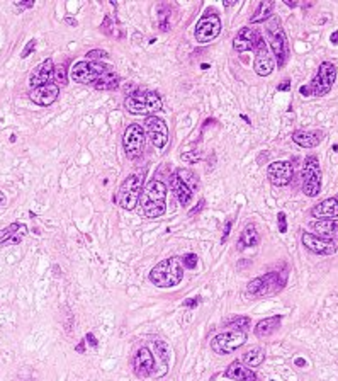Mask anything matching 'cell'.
<instances>
[{
	"instance_id": "49",
	"label": "cell",
	"mask_w": 338,
	"mask_h": 381,
	"mask_svg": "<svg viewBox=\"0 0 338 381\" xmlns=\"http://www.w3.org/2000/svg\"><path fill=\"white\" fill-rule=\"evenodd\" d=\"M75 350H77L78 354H83V353H85V340H80V342H78V344L75 345Z\"/></svg>"
},
{
	"instance_id": "25",
	"label": "cell",
	"mask_w": 338,
	"mask_h": 381,
	"mask_svg": "<svg viewBox=\"0 0 338 381\" xmlns=\"http://www.w3.org/2000/svg\"><path fill=\"white\" fill-rule=\"evenodd\" d=\"M281 321H282L281 315L268 316V318L258 321V324L255 325V329H253V332H255V335L258 339H265V337H268V335L274 334L275 330H279Z\"/></svg>"
},
{
	"instance_id": "24",
	"label": "cell",
	"mask_w": 338,
	"mask_h": 381,
	"mask_svg": "<svg viewBox=\"0 0 338 381\" xmlns=\"http://www.w3.org/2000/svg\"><path fill=\"white\" fill-rule=\"evenodd\" d=\"M225 376L230 379H235V381H257V374L253 373L250 368H247V366H243L241 363H231L228 366V369L225 371Z\"/></svg>"
},
{
	"instance_id": "41",
	"label": "cell",
	"mask_w": 338,
	"mask_h": 381,
	"mask_svg": "<svg viewBox=\"0 0 338 381\" xmlns=\"http://www.w3.org/2000/svg\"><path fill=\"white\" fill-rule=\"evenodd\" d=\"M34 48H36V39H31V41L27 43V46L22 49L21 58H27L29 54H31V51H34Z\"/></svg>"
},
{
	"instance_id": "40",
	"label": "cell",
	"mask_w": 338,
	"mask_h": 381,
	"mask_svg": "<svg viewBox=\"0 0 338 381\" xmlns=\"http://www.w3.org/2000/svg\"><path fill=\"white\" fill-rule=\"evenodd\" d=\"M277 221H279V231L281 233H286L287 231V221H286V213H279L277 215Z\"/></svg>"
},
{
	"instance_id": "39",
	"label": "cell",
	"mask_w": 338,
	"mask_h": 381,
	"mask_svg": "<svg viewBox=\"0 0 338 381\" xmlns=\"http://www.w3.org/2000/svg\"><path fill=\"white\" fill-rule=\"evenodd\" d=\"M26 233H27V226L26 225H21V228L17 230V233L14 235V239L11 240L14 245H17V244H21V240L26 237Z\"/></svg>"
},
{
	"instance_id": "56",
	"label": "cell",
	"mask_w": 338,
	"mask_h": 381,
	"mask_svg": "<svg viewBox=\"0 0 338 381\" xmlns=\"http://www.w3.org/2000/svg\"><path fill=\"white\" fill-rule=\"evenodd\" d=\"M286 4H287L289 7H296V6H297V2H291V0H286Z\"/></svg>"
},
{
	"instance_id": "36",
	"label": "cell",
	"mask_w": 338,
	"mask_h": 381,
	"mask_svg": "<svg viewBox=\"0 0 338 381\" xmlns=\"http://www.w3.org/2000/svg\"><path fill=\"white\" fill-rule=\"evenodd\" d=\"M54 78H56L58 83H62V85H67L68 83V73H67V67L65 65H58L54 67Z\"/></svg>"
},
{
	"instance_id": "30",
	"label": "cell",
	"mask_w": 338,
	"mask_h": 381,
	"mask_svg": "<svg viewBox=\"0 0 338 381\" xmlns=\"http://www.w3.org/2000/svg\"><path fill=\"white\" fill-rule=\"evenodd\" d=\"M170 16H172V11L168 4H160V6L157 7V19H158L160 31L163 33L170 31Z\"/></svg>"
},
{
	"instance_id": "54",
	"label": "cell",
	"mask_w": 338,
	"mask_h": 381,
	"mask_svg": "<svg viewBox=\"0 0 338 381\" xmlns=\"http://www.w3.org/2000/svg\"><path fill=\"white\" fill-rule=\"evenodd\" d=\"M6 204V194H4V191H0V206Z\"/></svg>"
},
{
	"instance_id": "50",
	"label": "cell",
	"mask_w": 338,
	"mask_h": 381,
	"mask_svg": "<svg viewBox=\"0 0 338 381\" xmlns=\"http://www.w3.org/2000/svg\"><path fill=\"white\" fill-rule=\"evenodd\" d=\"M65 22H67L68 26H73V27H77V26H78L77 19H73V17H65Z\"/></svg>"
},
{
	"instance_id": "45",
	"label": "cell",
	"mask_w": 338,
	"mask_h": 381,
	"mask_svg": "<svg viewBox=\"0 0 338 381\" xmlns=\"http://www.w3.org/2000/svg\"><path fill=\"white\" fill-rule=\"evenodd\" d=\"M16 7L17 9H31V7H34V0H27V2H16Z\"/></svg>"
},
{
	"instance_id": "6",
	"label": "cell",
	"mask_w": 338,
	"mask_h": 381,
	"mask_svg": "<svg viewBox=\"0 0 338 381\" xmlns=\"http://www.w3.org/2000/svg\"><path fill=\"white\" fill-rule=\"evenodd\" d=\"M245 342H247V334L243 332V330L231 329V330H228V332L218 334L216 337L211 340V349L214 350L216 354L226 356V354H233Z\"/></svg>"
},
{
	"instance_id": "34",
	"label": "cell",
	"mask_w": 338,
	"mask_h": 381,
	"mask_svg": "<svg viewBox=\"0 0 338 381\" xmlns=\"http://www.w3.org/2000/svg\"><path fill=\"white\" fill-rule=\"evenodd\" d=\"M19 228H21V223H11L9 226H6V228L0 231V245L11 242L14 239V235L17 233Z\"/></svg>"
},
{
	"instance_id": "35",
	"label": "cell",
	"mask_w": 338,
	"mask_h": 381,
	"mask_svg": "<svg viewBox=\"0 0 338 381\" xmlns=\"http://www.w3.org/2000/svg\"><path fill=\"white\" fill-rule=\"evenodd\" d=\"M230 325L233 327V329H236V330H243V332H245L247 329H250L252 320L248 318V316H236V318H233V320L230 321Z\"/></svg>"
},
{
	"instance_id": "9",
	"label": "cell",
	"mask_w": 338,
	"mask_h": 381,
	"mask_svg": "<svg viewBox=\"0 0 338 381\" xmlns=\"http://www.w3.org/2000/svg\"><path fill=\"white\" fill-rule=\"evenodd\" d=\"M335 78H336V67L333 65L331 62H323L320 68H318L316 77L313 78V82L308 85L310 87L311 96H315V97L326 96V94L331 91L333 83H335Z\"/></svg>"
},
{
	"instance_id": "48",
	"label": "cell",
	"mask_w": 338,
	"mask_h": 381,
	"mask_svg": "<svg viewBox=\"0 0 338 381\" xmlns=\"http://www.w3.org/2000/svg\"><path fill=\"white\" fill-rule=\"evenodd\" d=\"M202 208H204V199H201V201H199V204H197L196 208H192V210L189 211V215H191V216H194V215H196V213H199V211H201Z\"/></svg>"
},
{
	"instance_id": "57",
	"label": "cell",
	"mask_w": 338,
	"mask_h": 381,
	"mask_svg": "<svg viewBox=\"0 0 338 381\" xmlns=\"http://www.w3.org/2000/svg\"><path fill=\"white\" fill-rule=\"evenodd\" d=\"M223 4H225V6H235V0H230V2H223Z\"/></svg>"
},
{
	"instance_id": "21",
	"label": "cell",
	"mask_w": 338,
	"mask_h": 381,
	"mask_svg": "<svg viewBox=\"0 0 338 381\" xmlns=\"http://www.w3.org/2000/svg\"><path fill=\"white\" fill-rule=\"evenodd\" d=\"M313 230L316 231V237L333 242L335 239H338V220H330V218L316 220L313 223Z\"/></svg>"
},
{
	"instance_id": "20",
	"label": "cell",
	"mask_w": 338,
	"mask_h": 381,
	"mask_svg": "<svg viewBox=\"0 0 338 381\" xmlns=\"http://www.w3.org/2000/svg\"><path fill=\"white\" fill-rule=\"evenodd\" d=\"M53 73H54L53 60H51V58H48V60L39 63V65L33 70L31 77H29V85H31L33 89L44 85V83H48L49 80H51Z\"/></svg>"
},
{
	"instance_id": "19",
	"label": "cell",
	"mask_w": 338,
	"mask_h": 381,
	"mask_svg": "<svg viewBox=\"0 0 338 381\" xmlns=\"http://www.w3.org/2000/svg\"><path fill=\"white\" fill-rule=\"evenodd\" d=\"M258 41H260V36L255 29L252 27H241L238 34L233 39V49L238 53H245V51H252V49L257 48Z\"/></svg>"
},
{
	"instance_id": "26",
	"label": "cell",
	"mask_w": 338,
	"mask_h": 381,
	"mask_svg": "<svg viewBox=\"0 0 338 381\" xmlns=\"http://www.w3.org/2000/svg\"><path fill=\"white\" fill-rule=\"evenodd\" d=\"M170 186H172V189H173V192H175L177 199H178V202H180L182 206H186V204H189V202H191V199H192V191L189 189V186L177 174L172 175Z\"/></svg>"
},
{
	"instance_id": "53",
	"label": "cell",
	"mask_w": 338,
	"mask_h": 381,
	"mask_svg": "<svg viewBox=\"0 0 338 381\" xmlns=\"http://www.w3.org/2000/svg\"><path fill=\"white\" fill-rule=\"evenodd\" d=\"M331 43L333 44H338V31H335L331 34Z\"/></svg>"
},
{
	"instance_id": "51",
	"label": "cell",
	"mask_w": 338,
	"mask_h": 381,
	"mask_svg": "<svg viewBox=\"0 0 338 381\" xmlns=\"http://www.w3.org/2000/svg\"><path fill=\"white\" fill-rule=\"evenodd\" d=\"M299 92L302 94V96H311V92H310V87H308V85H302L301 89H299Z\"/></svg>"
},
{
	"instance_id": "14",
	"label": "cell",
	"mask_w": 338,
	"mask_h": 381,
	"mask_svg": "<svg viewBox=\"0 0 338 381\" xmlns=\"http://www.w3.org/2000/svg\"><path fill=\"white\" fill-rule=\"evenodd\" d=\"M267 177L274 186L284 187L287 184H291L292 177H294V167H292V163L287 162V160L272 162L267 169Z\"/></svg>"
},
{
	"instance_id": "43",
	"label": "cell",
	"mask_w": 338,
	"mask_h": 381,
	"mask_svg": "<svg viewBox=\"0 0 338 381\" xmlns=\"http://www.w3.org/2000/svg\"><path fill=\"white\" fill-rule=\"evenodd\" d=\"M231 226H233V220H228V221H226V225H225V228H223V239H221L223 242L228 240V237H230Z\"/></svg>"
},
{
	"instance_id": "37",
	"label": "cell",
	"mask_w": 338,
	"mask_h": 381,
	"mask_svg": "<svg viewBox=\"0 0 338 381\" xmlns=\"http://www.w3.org/2000/svg\"><path fill=\"white\" fill-rule=\"evenodd\" d=\"M182 262H183V267H186V269H196V267H197V255L196 254L183 255Z\"/></svg>"
},
{
	"instance_id": "10",
	"label": "cell",
	"mask_w": 338,
	"mask_h": 381,
	"mask_svg": "<svg viewBox=\"0 0 338 381\" xmlns=\"http://www.w3.org/2000/svg\"><path fill=\"white\" fill-rule=\"evenodd\" d=\"M302 192L308 197H315L321 192V170L316 157H308L302 167Z\"/></svg>"
},
{
	"instance_id": "2",
	"label": "cell",
	"mask_w": 338,
	"mask_h": 381,
	"mask_svg": "<svg viewBox=\"0 0 338 381\" xmlns=\"http://www.w3.org/2000/svg\"><path fill=\"white\" fill-rule=\"evenodd\" d=\"M167 186L162 181L153 179L148 182V186L143 189L140 196L141 215L145 218H160L167 211Z\"/></svg>"
},
{
	"instance_id": "33",
	"label": "cell",
	"mask_w": 338,
	"mask_h": 381,
	"mask_svg": "<svg viewBox=\"0 0 338 381\" xmlns=\"http://www.w3.org/2000/svg\"><path fill=\"white\" fill-rule=\"evenodd\" d=\"M177 175L180 177L183 182H186L191 191L197 189V187H199V181H197V177L194 175V172L187 170V169H180V170H177Z\"/></svg>"
},
{
	"instance_id": "55",
	"label": "cell",
	"mask_w": 338,
	"mask_h": 381,
	"mask_svg": "<svg viewBox=\"0 0 338 381\" xmlns=\"http://www.w3.org/2000/svg\"><path fill=\"white\" fill-rule=\"evenodd\" d=\"M296 366H306V361L304 359H296Z\"/></svg>"
},
{
	"instance_id": "11",
	"label": "cell",
	"mask_w": 338,
	"mask_h": 381,
	"mask_svg": "<svg viewBox=\"0 0 338 381\" xmlns=\"http://www.w3.org/2000/svg\"><path fill=\"white\" fill-rule=\"evenodd\" d=\"M145 141H146V133L143 131V128L140 125H129L126 128L122 136V145L129 160H136V158L141 157L143 150H145Z\"/></svg>"
},
{
	"instance_id": "44",
	"label": "cell",
	"mask_w": 338,
	"mask_h": 381,
	"mask_svg": "<svg viewBox=\"0 0 338 381\" xmlns=\"http://www.w3.org/2000/svg\"><path fill=\"white\" fill-rule=\"evenodd\" d=\"M102 31L104 33H106V34H112V31H111V17H106V19H104V24H102Z\"/></svg>"
},
{
	"instance_id": "5",
	"label": "cell",
	"mask_w": 338,
	"mask_h": 381,
	"mask_svg": "<svg viewBox=\"0 0 338 381\" xmlns=\"http://www.w3.org/2000/svg\"><path fill=\"white\" fill-rule=\"evenodd\" d=\"M265 33L268 44H270L272 51H274L279 67H284L287 58H289V43H287L286 33L281 26V21L275 16H272L265 24Z\"/></svg>"
},
{
	"instance_id": "52",
	"label": "cell",
	"mask_w": 338,
	"mask_h": 381,
	"mask_svg": "<svg viewBox=\"0 0 338 381\" xmlns=\"http://www.w3.org/2000/svg\"><path fill=\"white\" fill-rule=\"evenodd\" d=\"M289 87H291V82L289 80H286L282 85H279V91H289Z\"/></svg>"
},
{
	"instance_id": "46",
	"label": "cell",
	"mask_w": 338,
	"mask_h": 381,
	"mask_svg": "<svg viewBox=\"0 0 338 381\" xmlns=\"http://www.w3.org/2000/svg\"><path fill=\"white\" fill-rule=\"evenodd\" d=\"M201 303V298H191V300H187V301H183V306H189V308H192V306H196V305H199Z\"/></svg>"
},
{
	"instance_id": "7",
	"label": "cell",
	"mask_w": 338,
	"mask_h": 381,
	"mask_svg": "<svg viewBox=\"0 0 338 381\" xmlns=\"http://www.w3.org/2000/svg\"><path fill=\"white\" fill-rule=\"evenodd\" d=\"M106 68L107 65H102V63H97V62H88V60L77 62L75 65L72 67L70 77L77 83H82V85H90V83L96 85Z\"/></svg>"
},
{
	"instance_id": "3",
	"label": "cell",
	"mask_w": 338,
	"mask_h": 381,
	"mask_svg": "<svg viewBox=\"0 0 338 381\" xmlns=\"http://www.w3.org/2000/svg\"><path fill=\"white\" fill-rule=\"evenodd\" d=\"M143 182H145V170H134L133 174L126 177L119 187L117 194L114 196L116 204H119L122 210L131 211L140 202V196L143 192Z\"/></svg>"
},
{
	"instance_id": "32",
	"label": "cell",
	"mask_w": 338,
	"mask_h": 381,
	"mask_svg": "<svg viewBox=\"0 0 338 381\" xmlns=\"http://www.w3.org/2000/svg\"><path fill=\"white\" fill-rule=\"evenodd\" d=\"M153 345H155V349H157L158 358L162 359V368L167 371L168 369V359H170V347H168L163 340H155Z\"/></svg>"
},
{
	"instance_id": "27",
	"label": "cell",
	"mask_w": 338,
	"mask_h": 381,
	"mask_svg": "<svg viewBox=\"0 0 338 381\" xmlns=\"http://www.w3.org/2000/svg\"><path fill=\"white\" fill-rule=\"evenodd\" d=\"M275 4L272 2V0H262L260 4H258L255 14L250 17V22L252 24H260V22H265L268 19L272 17V11H274Z\"/></svg>"
},
{
	"instance_id": "15",
	"label": "cell",
	"mask_w": 338,
	"mask_h": 381,
	"mask_svg": "<svg viewBox=\"0 0 338 381\" xmlns=\"http://www.w3.org/2000/svg\"><path fill=\"white\" fill-rule=\"evenodd\" d=\"M133 371L138 378H148L155 373V359L146 347H140L133 356Z\"/></svg>"
},
{
	"instance_id": "12",
	"label": "cell",
	"mask_w": 338,
	"mask_h": 381,
	"mask_svg": "<svg viewBox=\"0 0 338 381\" xmlns=\"http://www.w3.org/2000/svg\"><path fill=\"white\" fill-rule=\"evenodd\" d=\"M221 33V19L218 14L214 12H207L204 14L201 19H199L197 26H196V41L201 44L211 43L212 39H216Z\"/></svg>"
},
{
	"instance_id": "4",
	"label": "cell",
	"mask_w": 338,
	"mask_h": 381,
	"mask_svg": "<svg viewBox=\"0 0 338 381\" xmlns=\"http://www.w3.org/2000/svg\"><path fill=\"white\" fill-rule=\"evenodd\" d=\"M124 107L134 116H153L162 111L163 102L157 92H136L124 99Z\"/></svg>"
},
{
	"instance_id": "31",
	"label": "cell",
	"mask_w": 338,
	"mask_h": 381,
	"mask_svg": "<svg viewBox=\"0 0 338 381\" xmlns=\"http://www.w3.org/2000/svg\"><path fill=\"white\" fill-rule=\"evenodd\" d=\"M241 245L243 247H257L258 242H260V235L257 231V226L250 223L245 226V230L241 231Z\"/></svg>"
},
{
	"instance_id": "42",
	"label": "cell",
	"mask_w": 338,
	"mask_h": 381,
	"mask_svg": "<svg viewBox=\"0 0 338 381\" xmlns=\"http://www.w3.org/2000/svg\"><path fill=\"white\" fill-rule=\"evenodd\" d=\"M182 160H187V162H196L201 158V153H182Z\"/></svg>"
},
{
	"instance_id": "22",
	"label": "cell",
	"mask_w": 338,
	"mask_h": 381,
	"mask_svg": "<svg viewBox=\"0 0 338 381\" xmlns=\"http://www.w3.org/2000/svg\"><path fill=\"white\" fill-rule=\"evenodd\" d=\"M311 215L318 218V220H323V218H333L338 216V196H333V197H328V199L321 201L320 204H316L315 208L311 210Z\"/></svg>"
},
{
	"instance_id": "28",
	"label": "cell",
	"mask_w": 338,
	"mask_h": 381,
	"mask_svg": "<svg viewBox=\"0 0 338 381\" xmlns=\"http://www.w3.org/2000/svg\"><path fill=\"white\" fill-rule=\"evenodd\" d=\"M119 85V77L117 73L112 70V67H109L104 70L102 77L99 78V82L96 83V89L99 91H112V89H116Z\"/></svg>"
},
{
	"instance_id": "17",
	"label": "cell",
	"mask_w": 338,
	"mask_h": 381,
	"mask_svg": "<svg viewBox=\"0 0 338 381\" xmlns=\"http://www.w3.org/2000/svg\"><path fill=\"white\" fill-rule=\"evenodd\" d=\"M301 242L308 250L318 255H331L336 252V245L333 244L331 240L320 239V237H316L313 233H302Z\"/></svg>"
},
{
	"instance_id": "29",
	"label": "cell",
	"mask_w": 338,
	"mask_h": 381,
	"mask_svg": "<svg viewBox=\"0 0 338 381\" xmlns=\"http://www.w3.org/2000/svg\"><path fill=\"white\" fill-rule=\"evenodd\" d=\"M243 361H245V364H248L250 368H257V366H260L263 361H265V350L262 347H255L248 349L245 354H243Z\"/></svg>"
},
{
	"instance_id": "38",
	"label": "cell",
	"mask_w": 338,
	"mask_h": 381,
	"mask_svg": "<svg viewBox=\"0 0 338 381\" xmlns=\"http://www.w3.org/2000/svg\"><path fill=\"white\" fill-rule=\"evenodd\" d=\"M87 58H88V62L102 60V58H107V51H104V49H92V51L87 53Z\"/></svg>"
},
{
	"instance_id": "23",
	"label": "cell",
	"mask_w": 338,
	"mask_h": 381,
	"mask_svg": "<svg viewBox=\"0 0 338 381\" xmlns=\"http://www.w3.org/2000/svg\"><path fill=\"white\" fill-rule=\"evenodd\" d=\"M323 140V131L315 130V131H294L292 133V141L296 145H299L302 148H315L321 143Z\"/></svg>"
},
{
	"instance_id": "13",
	"label": "cell",
	"mask_w": 338,
	"mask_h": 381,
	"mask_svg": "<svg viewBox=\"0 0 338 381\" xmlns=\"http://www.w3.org/2000/svg\"><path fill=\"white\" fill-rule=\"evenodd\" d=\"M145 128H146V135H148V138H150V141L153 143V146L158 148V150H162V148L168 143L167 123L163 121L162 118L150 116V118H146Z\"/></svg>"
},
{
	"instance_id": "1",
	"label": "cell",
	"mask_w": 338,
	"mask_h": 381,
	"mask_svg": "<svg viewBox=\"0 0 338 381\" xmlns=\"http://www.w3.org/2000/svg\"><path fill=\"white\" fill-rule=\"evenodd\" d=\"M183 262L182 257H168L153 267L150 272V281L157 288H175L183 279Z\"/></svg>"
},
{
	"instance_id": "16",
	"label": "cell",
	"mask_w": 338,
	"mask_h": 381,
	"mask_svg": "<svg viewBox=\"0 0 338 381\" xmlns=\"http://www.w3.org/2000/svg\"><path fill=\"white\" fill-rule=\"evenodd\" d=\"M255 51H257V54H255V62H253V70H255L257 75H260V77L270 75V73L274 72L275 63H274L272 54L268 53V48H267L265 41H262V38H260V41H258V44H257Z\"/></svg>"
},
{
	"instance_id": "47",
	"label": "cell",
	"mask_w": 338,
	"mask_h": 381,
	"mask_svg": "<svg viewBox=\"0 0 338 381\" xmlns=\"http://www.w3.org/2000/svg\"><path fill=\"white\" fill-rule=\"evenodd\" d=\"M85 342L90 344L92 347H97V339H96V335H94V334H87L85 335Z\"/></svg>"
},
{
	"instance_id": "58",
	"label": "cell",
	"mask_w": 338,
	"mask_h": 381,
	"mask_svg": "<svg viewBox=\"0 0 338 381\" xmlns=\"http://www.w3.org/2000/svg\"><path fill=\"white\" fill-rule=\"evenodd\" d=\"M272 381H274V379H272Z\"/></svg>"
},
{
	"instance_id": "18",
	"label": "cell",
	"mask_w": 338,
	"mask_h": 381,
	"mask_svg": "<svg viewBox=\"0 0 338 381\" xmlns=\"http://www.w3.org/2000/svg\"><path fill=\"white\" fill-rule=\"evenodd\" d=\"M58 96H59V87L58 83L53 82H48L41 87L33 89L31 94H29L31 101L34 104H38V106H51L53 102H56Z\"/></svg>"
},
{
	"instance_id": "8",
	"label": "cell",
	"mask_w": 338,
	"mask_h": 381,
	"mask_svg": "<svg viewBox=\"0 0 338 381\" xmlns=\"http://www.w3.org/2000/svg\"><path fill=\"white\" fill-rule=\"evenodd\" d=\"M286 278H279V272H268L265 276H258L247 286V293L252 296H268L282 289Z\"/></svg>"
}]
</instances>
